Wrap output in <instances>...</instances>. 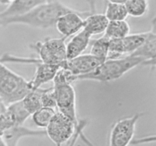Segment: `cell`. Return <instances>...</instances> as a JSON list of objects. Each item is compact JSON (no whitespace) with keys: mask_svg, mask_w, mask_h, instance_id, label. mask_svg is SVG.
<instances>
[{"mask_svg":"<svg viewBox=\"0 0 156 146\" xmlns=\"http://www.w3.org/2000/svg\"><path fill=\"white\" fill-rule=\"evenodd\" d=\"M74 10L54 0L37 6L21 15L0 18V27L9 24H24L35 28H50L55 26L59 17Z\"/></svg>","mask_w":156,"mask_h":146,"instance_id":"cell-1","label":"cell"},{"mask_svg":"<svg viewBox=\"0 0 156 146\" xmlns=\"http://www.w3.org/2000/svg\"><path fill=\"white\" fill-rule=\"evenodd\" d=\"M142 58L128 55L126 57L107 59L92 71L81 75L73 76V82L79 80H91L99 82H110L117 80L126 72L139 65H143Z\"/></svg>","mask_w":156,"mask_h":146,"instance_id":"cell-2","label":"cell"},{"mask_svg":"<svg viewBox=\"0 0 156 146\" xmlns=\"http://www.w3.org/2000/svg\"><path fill=\"white\" fill-rule=\"evenodd\" d=\"M31 90L30 81L15 73L0 61V97L6 104L22 100Z\"/></svg>","mask_w":156,"mask_h":146,"instance_id":"cell-3","label":"cell"},{"mask_svg":"<svg viewBox=\"0 0 156 146\" xmlns=\"http://www.w3.org/2000/svg\"><path fill=\"white\" fill-rule=\"evenodd\" d=\"M0 61L12 63L34 64L36 66L35 75L31 81H30L32 90H36L41 88L44 84L53 81L56 72L59 69V65H50L42 62L38 58H25L18 57L9 54H3L0 57Z\"/></svg>","mask_w":156,"mask_h":146,"instance_id":"cell-4","label":"cell"},{"mask_svg":"<svg viewBox=\"0 0 156 146\" xmlns=\"http://www.w3.org/2000/svg\"><path fill=\"white\" fill-rule=\"evenodd\" d=\"M66 40L62 36L60 38H47L43 41H38L30 45L38 54V59L42 62L50 65L60 66L65 62L66 58Z\"/></svg>","mask_w":156,"mask_h":146,"instance_id":"cell-5","label":"cell"},{"mask_svg":"<svg viewBox=\"0 0 156 146\" xmlns=\"http://www.w3.org/2000/svg\"><path fill=\"white\" fill-rule=\"evenodd\" d=\"M85 121L84 120L83 123ZM77 129L75 123L69 118L59 111H56L45 128V132L46 135L56 146H62L73 138Z\"/></svg>","mask_w":156,"mask_h":146,"instance_id":"cell-6","label":"cell"},{"mask_svg":"<svg viewBox=\"0 0 156 146\" xmlns=\"http://www.w3.org/2000/svg\"><path fill=\"white\" fill-rule=\"evenodd\" d=\"M56 100V109L69 118L79 128L84 120H79L76 109V94L72 84L53 85Z\"/></svg>","mask_w":156,"mask_h":146,"instance_id":"cell-7","label":"cell"},{"mask_svg":"<svg viewBox=\"0 0 156 146\" xmlns=\"http://www.w3.org/2000/svg\"><path fill=\"white\" fill-rule=\"evenodd\" d=\"M143 114L137 113L116 122L110 134L109 146H128L132 143L136 126Z\"/></svg>","mask_w":156,"mask_h":146,"instance_id":"cell-8","label":"cell"},{"mask_svg":"<svg viewBox=\"0 0 156 146\" xmlns=\"http://www.w3.org/2000/svg\"><path fill=\"white\" fill-rule=\"evenodd\" d=\"M148 32L133 33L120 39L110 40L109 53L107 59H118L123 55H129L135 52L143 43Z\"/></svg>","mask_w":156,"mask_h":146,"instance_id":"cell-9","label":"cell"},{"mask_svg":"<svg viewBox=\"0 0 156 146\" xmlns=\"http://www.w3.org/2000/svg\"><path fill=\"white\" fill-rule=\"evenodd\" d=\"M91 12H82L74 10L73 12L64 14L56 21V30L62 36L67 38L77 33L82 30L84 25V19L90 15Z\"/></svg>","mask_w":156,"mask_h":146,"instance_id":"cell-10","label":"cell"},{"mask_svg":"<svg viewBox=\"0 0 156 146\" xmlns=\"http://www.w3.org/2000/svg\"><path fill=\"white\" fill-rule=\"evenodd\" d=\"M103 61L89 54H82L62 62L59 68L67 69L75 76L85 75L95 69Z\"/></svg>","mask_w":156,"mask_h":146,"instance_id":"cell-11","label":"cell"},{"mask_svg":"<svg viewBox=\"0 0 156 146\" xmlns=\"http://www.w3.org/2000/svg\"><path fill=\"white\" fill-rule=\"evenodd\" d=\"M155 18H153L152 21V27L149 30L146 38L143 43L133 53L131 56L140 57L144 60L143 65L155 67L156 56V28Z\"/></svg>","mask_w":156,"mask_h":146,"instance_id":"cell-12","label":"cell"},{"mask_svg":"<svg viewBox=\"0 0 156 146\" xmlns=\"http://www.w3.org/2000/svg\"><path fill=\"white\" fill-rule=\"evenodd\" d=\"M2 138L6 146H17L20 139L24 137L44 136L45 130H34L24 126H14L2 132Z\"/></svg>","mask_w":156,"mask_h":146,"instance_id":"cell-13","label":"cell"},{"mask_svg":"<svg viewBox=\"0 0 156 146\" xmlns=\"http://www.w3.org/2000/svg\"><path fill=\"white\" fill-rule=\"evenodd\" d=\"M91 35L83 29L73 35L68 43L66 44L67 59H73L83 54V52L91 43Z\"/></svg>","mask_w":156,"mask_h":146,"instance_id":"cell-14","label":"cell"},{"mask_svg":"<svg viewBox=\"0 0 156 146\" xmlns=\"http://www.w3.org/2000/svg\"><path fill=\"white\" fill-rule=\"evenodd\" d=\"M54 0H15L4 11L0 12V18L24 14L34 8Z\"/></svg>","mask_w":156,"mask_h":146,"instance_id":"cell-15","label":"cell"},{"mask_svg":"<svg viewBox=\"0 0 156 146\" xmlns=\"http://www.w3.org/2000/svg\"><path fill=\"white\" fill-rule=\"evenodd\" d=\"M108 22L109 21L105 14H96L91 12L84 19L82 29L89 33L91 36L94 35L101 34L105 33Z\"/></svg>","mask_w":156,"mask_h":146,"instance_id":"cell-16","label":"cell"},{"mask_svg":"<svg viewBox=\"0 0 156 146\" xmlns=\"http://www.w3.org/2000/svg\"><path fill=\"white\" fill-rule=\"evenodd\" d=\"M5 113L11 119L14 126H24L26 120L31 116L24 106L21 100L8 105Z\"/></svg>","mask_w":156,"mask_h":146,"instance_id":"cell-17","label":"cell"},{"mask_svg":"<svg viewBox=\"0 0 156 146\" xmlns=\"http://www.w3.org/2000/svg\"><path fill=\"white\" fill-rule=\"evenodd\" d=\"M130 27L126 20L124 21H111L108 22L105 31V36L108 39H120L129 34Z\"/></svg>","mask_w":156,"mask_h":146,"instance_id":"cell-18","label":"cell"},{"mask_svg":"<svg viewBox=\"0 0 156 146\" xmlns=\"http://www.w3.org/2000/svg\"><path fill=\"white\" fill-rule=\"evenodd\" d=\"M43 90L44 88H37L36 90H31L21 100L23 105L30 115H32L35 111L42 107L41 97Z\"/></svg>","mask_w":156,"mask_h":146,"instance_id":"cell-19","label":"cell"},{"mask_svg":"<svg viewBox=\"0 0 156 146\" xmlns=\"http://www.w3.org/2000/svg\"><path fill=\"white\" fill-rule=\"evenodd\" d=\"M110 39L105 35L91 41L90 54L101 61L107 60L109 53Z\"/></svg>","mask_w":156,"mask_h":146,"instance_id":"cell-20","label":"cell"},{"mask_svg":"<svg viewBox=\"0 0 156 146\" xmlns=\"http://www.w3.org/2000/svg\"><path fill=\"white\" fill-rule=\"evenodd\" d=\"M56 112V109L42 106L32 114V120L37 127L45 129Z\"/></svg>","mask_w":156,"mask_h":146,"instance_id":"cell-21","label":"cell"},{"mask_svg":"<svg viewBox=\"0 0 156 146\" xmlns=\"http://www.w3.org/2000/svg\"><path fill=\"white\" fill-rule=\"evenodd\" d=\"M105 15L108 21H124L128 15L124 4H115L108 2Z\"/></svg>","mask_w":156,"mask_h":146,"instance_id":"cell-22","label":"cell"},{"mask_svg":"<svg viewBox=\"0 0 156 146\" xmlns=\"http://www.w3.org/2000/svg\"><path fill=\"white\" fill-rule=\"evenodd\" d=\"M124 5L128 15L133 18L143 17L147 13L149 9L147 0H127Z\"/></svg>","mask_w":156,"mask_h":146,"instance_id":"cell-23","label":"cell"},{"mask_svg":"<svg viewBox=\"0 0 156 146\" xmlns=\"http://www.w3.org/2000/svg\"><path fill=\"white\" fill-rule=\"evenodd\" d=\"M41 103L42 106L56 109V100L53 87L44 88L41 93Z\"/></svg>","mask_w":156,"mask_h":146,"instance_id":"cell-24","label":"cell"},{"mask_svg":"<svg viewBox=\"0 0 156 146\" xmlns=\"http://www.w3.org/2000/svg\"><path fill=\"white\" fill-rule=\"evenodd\" d=\"M108 2L115 3V4H125L127 0H107Z\"/></svg>","mask_w":156,"mask_h":146,"instance_id":"cell-25","label":"cell"},{"mask_svg":"<svg viewBox=\"0 0 156 146\" xmlns=\"http://www.w3.org/2000/svg\"><path fill=\"white\" fill-rule=\"evenodd\" d=\"M15 0H0V2L2 3V4H11L12 2H14Z\"/></svg>","mask_w":156,"mask_h":146,"instance_id":"cell-26","label":"cell"},{"mask_svg":"<svg viewBox=\"0 0 156 146\" xmlns=\"http://www.w3.org/2000/svg\"><path fill=\"white\" fill-rule=\"evenodd\" d=\"M1 103H2V100H1V98H0V106H1Z\"/></svg>","mask_w":156,"mask_h":146,"instance_id":"cell-27","label":"cell"}]
</instances>
